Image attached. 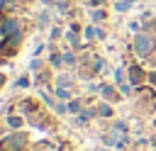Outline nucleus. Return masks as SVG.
Wrapping results in <instances>:
<instances>
[{
    "label": "nucleus",
    "instance_id": "f257e3e1",
    "mask_svg": "<svg viewBox=\"0 0 156 151\" xmlns=\"http://www.w3.org/2000/svg\"><path fill=\"white\" fill-rule=\"evenodd\" d=\"M154 46H156V41H154V37H149V34H139V37L134 39V51H136L139 56H149V54L154 51Z\"/></svg>",
    "mask_w": 156,
    "mask_h": 151
},
{
    "label": "nucleus",
    "instance_id": "f03ea898",
    "mask_svg": "<svg viewBox=\"0 0 156 151\" xmlns=\"http://www.w3.org/2000/svg\"><path fill=\"white\" fill-rule=\"evenodd\" d=\"M15 29H20L17 19H7V22H5V29H2V34H5V37H10V34H12Z\"/></svg>",
    "mask_w": 156,
    "mask_h": 151
},
{
    "label": "nucleus",
    "instance_id": "7ed1b4c3",
    "mask_svg": "<svg viewBox=\"0 0 156 151\" xmlns=\"http://www.w3.org/2000/svg\"><path fill=\"white\" fill-rule=\"evenodd\" d=\"M141 78H144V73H141V68H136V66H132V68H129V80H132V83H139Z\"/></svg>",
    "mask_w": 156,
    "mask_h": 151
},
{
    "label": "nucleus",
    "instance_id": "20e7f679",
    "mask_svg": "<svg viewBox=\"0 0 156 151\" xmlns=\"http://www.w3.org/2000/svg\"><path fill=\"white\" fill-rule=\"evenodd\" d=\"M85 37H88V39H93V37H98V39H102L105 34H102V29H95V27H88V29H85Z\"/></svg>",
    "mask_w": 156,
    "mask_h": 151
},
{
    "label": "nucleus",
    "instance_id": "39448f33",
    "mask_svg": "<svg viewBox=\"0 0 156 151\" xmlns=\"http://www.w3.org/2000/svg\"><path fill=\"white\" fill-rule=\"evenodd\" d=\"M7 124H10L12 129H20V127H22V117H15V114H12V117H7Z\"/></svg>",
    "mask_w": 156,
    "mask_h": 151
},
{
    "label": "nucleus",
    "instance_id": "423d86ee",
    "mask_svg": "<svg viewBox=\"0 0 156 151\" xmlns=\"http://www.w3.org/2000/svg\"><path fill=\"white\" fill-rule=\"evenodd\" d=\"M100 114H102V117H110V114H112L110 105H100Z\"/></svg>",
    "mask_w": 156,
    "mask_h": 151
},
{
    "label": "nucleus",
    "instance_id": "0eeeda50",
    "mask_svg": "<svg viewBox=\"0 0 156 151\" xmlns=\"http://www.w3.org/2000/svg\"><path fill=\"white\" fill-rule=\"evenodd\" d=\"M56 95H58V97H63V100H66V97H71V93H68V90H63V88H58V90H56Z\"/></svg>",
    "mask_w": 156,
    "mask_h": 151
},
{
    "label": "nucleus",
    "instance_id": "6e6552de",
    "mask_svg": "<svg viewBox=\"0 0 156 151\" xmlns=\"http://www.w3.org/2000/svg\"><path fill=\"white\" fill-rule=\"evenodd\" d=\"M68 112H80V105H78V102H71V107H68Z\"/></svg>",
    "mask_w": 156,
    "mask_h": 151
},
{
    "label": "nucleus",
    "instance_id": "1a4fd4ad",
    "mask_svg": "<svg viewBox=\"0 0 156 151\" xmlns=\"http://www.w3.org/2000/svg\"><path fill=\"white\" fill-rule=\"evenodd\" d=\"M102 17H105V12H102V10H98V12H93V19H102Z\"/></svg>",
    "mask_w": 156,
    "mask_h": 151
},
{
    "label": "nucleus",
    "instance_id": "9d476101",
    "mask_svg": "<svg viewBox=\"0 0 156 151\" xmlns=\"http://www.w3.org/2000/svg\"><path fill=\"white\" fill-rule=\"evenodd\" d=\"M151 83H154V85H156V73H151Z\"/></svg>",
    "mask_w": 156,
    "mask_h": 151
}]
</instances>
